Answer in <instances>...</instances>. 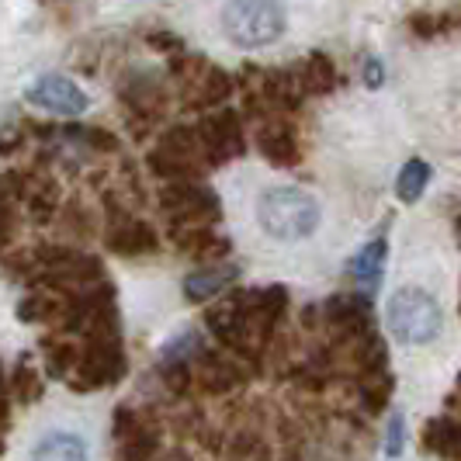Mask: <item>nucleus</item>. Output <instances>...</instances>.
I'll use <instances>...</instances> for the list:
<instances>
[{
  "label": "nucleus",
  "mask_w": 461,
  "mask_h": 461,
  "mask_svg": "<svg viewBox=\"0 0 461 461\" xmlns=\"http://www.w3.org/2000/svg\"><path fill=\"white\" fill-rule=\"evenodd\" d=\"M236 277H240L236 264H205V267H198L185 277V295L191 302H208L222 295V292H230Z\"/></svg>",
  "instance_id": "nucleus-17"
},
{
  "label": "nucleus",
  "mask_w": 461,
  "mask_h": 461,
  "mask_svg": "<svg viewBox=\"0 0 461 461\" xmlns=\"http://www.w3.org/2000/svg\"><path fill=\"white\" fill-rule=\"evenodd\" d=\"M198 142H202V153H205L208 167H222V163L243 157L247 149V136H243V118L236 115L232 108H215L208 112L198 125Z\"/></svg>",
  "instance_id": "nucleus-8"
},
{
  "label": "nucleus",
  "mask_w": 461,
  "mask_h": 461,
  "mask_svg": "<svg viewBox=\"0 0 461 461\" xmlns=\"http://www.w3.org/2000/svg\"><path fill=\"white\" fill-rule=\"evenodd\" d=\"M385 236H375L365 250H357L354 260H350V275L354 281H361V288H365V295H371L375 288H378V281H382V264H385Z\"/></svg>",
  "instance_id": "nucleus-20"
},
{
  "label": "nucleus",
  "mask_w": 461,
  "mask_h": 461,
  "mask_svg": "<svg viewBox=\"0 0 461 461\" xmlns=\"http://www.w3.org/2000/svg\"><path fill=\"white\" fill-rule=\"evenodd\" d=\"M125 350H122V337H87L80 347L77 368H73V389L80 393H97L115 385L125 375Z\"/></svg>",
  "instance_id": "nucleus-7"
},
{
  "label": "nucleus",
  "mask_w": 461,
  "mask_h": 461,
  "mask_svg": "<svg viewBox=\"0 0 461 461\" xmlns=\"http://www.w3.org/2000/svg\"><path fill=\"white\" fill-rule=\"evenodd\" d=\"M112 438L118 444L115 461H153L160 447L157 427L136 406H118L112 416Z\"/></svg>",
  "instance_id": "nucleus-9"
},
{
  "label": "nucleus",
  "mask_w": 461,
  "mask_h": 461,
  "mask_svg": "<svg viewBox=\"0 0 461 461\" xmlns=\"http://www.w3.org/2000/svg\"><path fill=\"white\" fill-rule=\"evenodd\" d=\"M174 80H177V87H181V97H185L187 108H198V112H215V108H222L226 101L232 97L236 91V80H232L230 73L222 67H215V63H208L202 56H177L174 63Z\"/></svg>",
  "instance_id": "nucleus-5"
},
{
  "label": "nucleus",
  "mask_w": 461,
  "mask_h": 461,
  "mask_svg": "<svg viewBox=\"0 0 461 461\" xmlns=\"http://www.w3.org/2000/svg\"><path fill=\"white\" fill-rule=\"evenodd\" d=\"M7 236H11V208H7V202H0V254H4Z\"/></svg>",
  "instance_id": "nucleus-27"
},
{
  "label": "nucleus",
  "mask_w": 461,
  "mask_h": 461,
  "mask_svg": "<svg viewBox=\"0 0 461 461\" xmlns=\"http://www.w3.org/2000/svg\"><path fill=\"white\" fill-rule=\"evenodd\" d=\"M288 28V11L277 0H230L222 7V32L232 46H275Z\"/></svg>",
  "instance_id": "nucleus-2"
},
{
  "label": "nucleus",
  "mask_w": 461,
  "mask_h": 461,
  "mask_svg": "<svg viewBox=\"0 0 461 461\" xmlns=\"http://www.w3.org/2000/svg\"><path fill=\"white\" fill-rule=\"evenodd\" d=\"M257 149L264 153V160L275 163V167H295L302 160V142L292 118H264L260 129H257Z\"/></svg>",
  "instance_id": "nucleus-13"
},
{
  "label": "nucleus",
  "mask_w": 461,
  "mask_h": 461,
  "mask_svg": "<svg viewBox=\"0 0 461 461\" xmlns=\"http://www.w3.org/2000/svg\"><path fill=\"white\" fill-rule=\"evenodd\" d=\"M247 371L250 368L240 357H232L230 350H208V347H202L194 354V361H191V378L208 395L232 393L240 382H247Z\"/></svg>",
  "instance_id": "nucleus-11"
},
{
  "label": "nucleus",
  "mask_w": 461,
  "mask_h": 461,
  "mask_svg": "<svg viewBox=\"0 0 461 461\" xmlns=\"http://www.w3.org/2000/svg\"><path fill=\"white\" fill-rule=\"evenodd\" d=\"M427 185H430V167L423 160H410V163H402V170H399V177H395V194H399V202L413 205Z\"/></svg>",
  "instance_id": "nucleus-23"
},
{
  "label": "nucleus",
  "mask_w": 461,
  "mask_h": 461,
  "mask_svg": "<svg viewBox=\"0 0 461 461\" xmlns=\"http://www.w3.org/2000/svg\"><path fill=\"white\" fill-rule=\"evenodd\" d=\"M382 80H385V77H382V63H378V59H368V63H365V84H368V87H382Z\"/></svg>",
  "instance_id": "nucleus-26"
},
{
  "label": "nucleus",
  "mask_w": 461,
  "mask_h": 461,
  "mask_svg": "<svg viewBox=\"0 0 461 461\" xmlns=\"http://www.w3.org/2000/svg\"><path fill=\"white\" fill-rule=\"evenodd\" d=\"M423 451H430L440 461H461V416H434L423 427Z\"/></svg>",
  "instance_id": "nucleus-16"
},
{
  "label": "nucleus",
  "mask_w": 461,
  "mask_h": 461,
  "mask_svg": "<svg viewBox=\"0 0 461 461\" xmlns=\"http://www.w3.org/2000/svg\"><path fill=\"white\" fill-rule=\"evenodd\" d=\"M24 142V132L18 125H7V129H0V149L4 153H11V149H18Z\"/></svg>",
  "instance_id": "nucleus-25"
},
{
  "label": "nucleus",
  "mask_w": 461,
  "mask_h": 461,
  "mask_svg": "<svg viewBox=\"0 0 461 461\" xmlns=\"http://www.w3.org/2000/svg\"><path fill=\"white\" fill-rule=\"evenodd\" d=\"M320 219H323L320 202L295 185L267 187L257 198V222L277 243H295V240L312 236L320 230Z\"/></svg>",
  "instance_id": "nucleus-1"
},
{
  "label": "nucleus",
  "mask_w": 461,
  "mask_h": 461,
  "mask_svg": "<svg viewBox=\"0 0 461 461\" xmlns=\"http://www.w3.org/2000/svg\"><path fill=\"white\" fill-rule=\"evenodd\" d=\"M389 326H393L395 340L410 347L434 344L444 330V312H440V302L427 292V288H399L393 299H389Z\"/></svg>",
  "instance_id": "nucleus-3"
},
{
  "label": "nucleus",
  "mask_w": 461,
  "mask_h": 461,
  "mask_svg": "<svg viewBox=\"0 0 461 461\" xmlns=\"http://www.w3.org/2000/svg\"><path fill=\"white\" fill-rule=\"evenodd\" d=\"M402 430H406L402 416H393V423H389V458H399V451H402Z\"/></svg>",
  "instance_id": "nucleus-24"
},
{
  "label": "nucleus",
  "mask_w": 461,
  "mask_h": 461,
  "mask_svg": "<svg viewBox=\"0 0 461 461\" xmlns=\"http://www.w3.org/2000/svg\"><path fill=\"white\" fill-rule=\"evenodd\" d=\"M393 371L389 375H378V378H365V382H354V393H357V402L365 413H382L393 399Z\"/></svg>",
  "instance_id": "nucleus-21"
},
{
  "label": "nucleus",
  "mask_w": 461,
  "mask_h": 461,
  "mask_svg": "<svg viewBox=\"0 0 461 461\" xmlns=\"http://www.w3.org/2000/svg\"><path fill=\"white\" fill-rule=\"evenodd\" d=\"M28 104H35V108H42L49 115H59V118H73V115H84L87 112V104H91V97L80 91L69 77H59V73H49V77H39L28 91Z\"/></svg>",
  "instance_id": "nucleus-12"
},
{
  "label": "nucleus",
  "mask_w": 461,
  "mask_h": 461,
  "mask_svg": "<svg viewBox=\"0 0 461 461\" xmlns=\"http://www.w3.org/2000/svg\"><path fill=\"white\" fill-rule=\"evenodd\" d=\"M160 208L170 219V230L187 226H215L222 219L219 194L202 181H167L160 187Z\"/></svg>",
  "instance_id": "nucleus-6"
},
{
  "label": "nucleus",
  "mask_w": 461,
  "mask_h": 461,
  "mask_svg": "<svg viewBox=\"0 0 461 461\" xmlns=\"http://www.w3.org/2000/svg\"><path fill=\"white\" fill-rule=\"evenodd\" d=\"M149 170L167 181H202L208 170V160L202 153V142L194 125H177V129H167L157 146L149 149Z\"/></svg>",
  "instance_id": "nucleus-4"
},
{
  "label": "nucleus",
  "mask_w": 461,
  "mask_h": 461,
  "mask_svg": "<svg viewBox=\"0 0 461 461\" xmlns=\"http://www.w3.org/2000/svg\"><path fill=\"white\" fill-rule=\"evenodd\" d=\"M7 393L14 395L18 402H32V399L42 395V375L32 365V357H22V361L14 365L11 378H7Z\"/></svg>",
  "instance_id": "nucleus-22"
},
{
  "label": "nucleus",
  "mask_w": 461,
  "mask_h": 461,
  "mask_svg": "<svg viewBox=\"0 0 461 461\" xmlns=\"http://www.w3.org/2000/svg\"><path fill=\"white\" fill-rule=\"evenodd\" d=\"M104 236H108V250H115L118 257H146L160 247L157 230L129 212H112V226Z\"/></svg>",
  "instance_id": "nucleus-14"
},
{
  "label": "nucleus",
  "mask_w": 461,
  "mask_h": 461,
  "mask_svg": "<svg viewBox=\"0 0 461 461\" xmlns=\"http://www.w3.org/2000/svg\"><path fill=\"white\" fill-rule=\"evenodd\" d=\"M174 243L185 257H191L194 264H219L230 254V236L215 232L212 226H187V230H170Z\"/></svg>",
  "instance_id": "nucleus-15"
},
{
  "label": "nucleus",
  "mask_w": 461,
  "mask_h": 461,
  "mask_svg": "<svg viewBox=\"0 0 461 461\" xmlns=\"http://www.w3.org/2000/svg\"><path fill=\"white\" fill-rule=\"evenodd\" d=\"M32 461H87V444L69 430H49L46 438L35 444Z\"/></svg>",
  "instance_id": "nucleus-19"
},
{
  "label": "nucleus",
  "mask_w": 461,
  "mask_h": 461,
  "mask_svg": "<svg viewBox=\"0 0 461 461\" xmlns=\"http://www.w3.org/2000/svg\"><path fill=\"white\" fill-rule=\"evenodd\" d=\"M292 69H295V80H299V87L305 97H309V94H320V97H323V94H333L340 87V73H337L330 56L312 52L309 59L295 63Z\"/></svg>",
  "instance_id": "nucleus-18"
},
{
  "label": "nucleus",
  "mask_w": 461,
  "mask_h": 461,
  "mask_svg": "<svg viewBox=\"0 0 461 461\" xmlns=\"http://www.w3.org/2000/svg\"><path fill=\"white\" fill-rule=\"evenodd\" d=\"M122 108L125 118L136 125V132H146L149 125H157L167 108V91L157 77L149 73H132L125 84H122Z\"/></svg>",
  "instance_id": "nucleus-10"
}]
</instances>
